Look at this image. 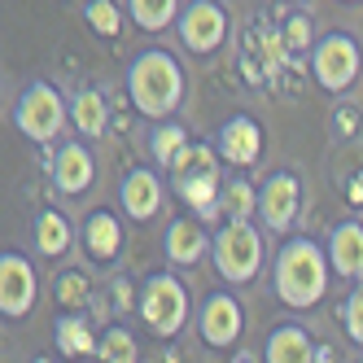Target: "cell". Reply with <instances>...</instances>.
<instances>
[{"instance_id": "cell-1", "label": "cell", "mask_w": 363, "mask_h": 363, "mask_svg": "<svg viewBox=\"0 0 363 363\" xmlns=\"http://www.w3.org/2000/svg\"><path fill=\"white\" fill-rule=\"evenodd\" d=\"M328 280L333 263L311 237H289L272 258V289L289 311H311L328 294Z\"/></svg>"}, {"instance_id": "cell-2", "label": "cell", "mask_w": 363, "mask_h": 363, "mask_svg": "<svg viewBox=\"0 0 363 363\" xmlns=\"http://www.w3.org/2000/svg\"><path fill=\"white\" fill-rule=\"evenodd\" d=\"M127 96H132L136 114L167 123L179 101H184V66L167 48H145V53L127 66Z\"/></svg>"}, {"instance_id": "cell-3", "label": "cell", "mask_w": 363, "mask_h": 363, "mask_svg": "<svg viewBox=\"0 0 363 363\" xmlns=\"http://www.w3.org/2000/svg\"><path fill=\"white\" fill-rule=\"evenodd\" d=\"M219 149L215 145H201L193 140L179 158L171 162V193L189 206V211L201 219V223H211L219 219V193H223V179H219Z\"/></svg>"}, {"instance_id": "cell-4", "label": "cell", "mask_w": 363, "mask_h": 363, "mask_svg": "<svg viewBox=\"0 0 363 363\" xmlns=\"http://www.w3.org/2000/svg\"><path fill=\"white\" fill-rule=\"evenodd\" d=\"M136 315L145 320L149 337L158 342H171V337L184 333L189 315H193V298H189V284L179 280L175 272H149L140 280V294H136Z\"/></svg>"}, {"instance_id": "cell-5", "label": "cell", "mask_w": 363, "mask_h": 363, "mask_svg": "<svg viewBox=\"0 0 363 363\" xmlns=\"http://www.w3.org/2000/svg\"><path fill=\"white\" fill-rule=\"evenodd\" d=\"M211 263L219 272L223 284H250L258 280L267 263V241L254 223H223L215 232V245H211Z\"/></svg>"}, {"instance_id": "cell-6", "label": "cell", "mask_w": 363, "mask_h": 363, "mask_svg": "<svg viewBox=\"0 0 363 363\" xmlns=\"http://www.w3.org/2000/svg\"><path fill=\"white\" fill-rule=\"evenodd\" d=\"M13 123H18V132L27 140L53 145L70 127V101L53 84H31L27 92L18 96V106H13Z\"/></svg>"}, {"instance_id": "cell-7", "label": "cell", "mask_w": 363, "mask_h": 363, "mask_svg": "<svg viewBox=\"0 0 363 363\" xmlns=\"http://www.w3.org/2000/svg\"><path fill=\"white\" fill-rule=\"evenodd\" d=\"M363 70V53H359V40L346 35V31H328L320 35V44L311 48V74L315 84L333 96H342Z\"/></svg>"}, {"instance_id": "cell-8", "label": "cell", "mask_w": 363, "mask_h": 363, "mask_svg": "<svg viewBox=\"0 0 363 363\" xmlns=\"http://www.w3.org/2000/svg\"><path fill=\"white\" fill-rule=\"evenodd\" d=\"M228 9L223 0H189L184 13H179L175 31H179V44L189 48V53L206 57V53H219L223 40H228Z\"/></svg>"}, {"instance_id": "cell-9", "label": "cell", "mask_w": 363, "mask_h": 363, "mask_svg": "<svg viewBox=\"0 0 363 363\" xmlns=\"http://www.w3.org/2000/svg\"><path fill=\"white\" fill-rule=\"evenodd\" d=\"M35 294H40V276H35V263L18 250H5L0 254V315L5 320H27L31 306H35Z\"/></svg>"}, {"instance_id": "cell-10", "label": "cell", "mask_w": 363, "mask_h": 363, "mask_svg": "<svg viewBox=\"0 0 363 363\" xmlns=\"http://www.w3.org/2000/svg\"><path fill=\"white\" fill-rule=\"evenodd\" d=\"M302 215V179L294 171H272L258 184V219L267 232H289Z\"/></svg>"}, {"instance_id": "cell-11", "label": "cell", "mask_w": 363, "mask_h": 363, "mask_svg": "<svg viewBox=\"0 0 363 363\" xmlns=\"http://www.w3.org/2000/svg\"><path fill=\"white\" fill-rule=\"evenodd\" d=\"M197 333L211 350H232L245 333V311L232 294H211L197 311Z\"/></svg>"}, {"instance_id": "cell-12", "label": "cell", "mask_w": 363, "mask_h": 363, "mask_svg": "<svg viewBox=\"0 0 363 363\" xmlns=\"http://www.w3.org/2000/svg\"><path fill=\"white\" fill-rule=\"evenodd\" d=\"M215 149H219L223 167L250 171L258 158H263V127H258V118H250V114H232V118L219 127Z\"/></svg>"}, {"instance_id": "cell-13", "label": "cell", "mask_w": 363, "mask_h": 363, "mask_svg": "<svg viewBox=\"0 0 363 363\" xmlns=\"http://www.w3.org/2000/svg\"><path fill=\"white\" fill-rule=\"evenodd\" d=\"M53 189L62 193V197H84L92 184H96V158H92V149H88V140H66L57 153H53Z\"/></svg>"}, {"instance_id": "cell-14", "label": "cell", "mask_w": 363, "mask_h": 363, "mask_svg": "<svg viewBox=\"0 0 363 363\" xmlns=\"http://www.w3.org/2000/svg\"><path fill=\"white\" fill-rule=\"evenodd\" d=\"M162 201H167V189H162V175H158V171L136 167V171L123 175V184H118V206H123L127 219L149 223L153 215L162 211Z\"/></svg>"}, {"instance_id": "cell-15", "label": "cell", "mask_w": 363, "mask_h": 363, "mask_svg": "<svg viewBox=\"0 0 363 363\" xmlns=\"http://www.w3.org/2000/svg\"><path fill=\"white\" fill-rule=\"evenodd\" d=\"M215 237L206 232V223L197 215H179L167 223V237H162V254H167V263L171 267H193L201 263L206 254H211Z\"/></svg>"}, {"instance_id": "cell-16", "label": "cell", "mask_w": 363, "mask_h": 363, "mask_svg": "<svg viewBox=\"0 0 363 363\" xmlns=\"http://www.w3.org/2000/svg\"><path fill=\"white\" fill-rule=\"evenodd\" d=\"M53 346H57L62 359L84 363V359H96L101 337L92 333V320L84 315V311H62L57 324H53Z\"/></svg>"}, {"instance_id": "cell-17", "label": "cell", "mask_w": 363, "mask_h": 363, "mask_svg": "<svg viewBox=\"0 0 363 363\" xmlns=\"http://www.w3.org/2000/svg\"><path fill=\"white\" fill-rule=\"evenodd\" d=\"M328 263H333V276L363 280V223L359 219H346L328 232Z\"/></svg>"}, {"instance_id": "cell-18", "label": "cell", "mask_w": 363, "mask_h": 363, "mask_svg": "<svg viewBox=\"0 0 363 363\" xmlns=\"http://www.w3.org/2000/svg\"><path fill=\"white\" fill-rule=\"evenodd\" d=\"M79 241L92 263H114L123 254V219L114 211H92L79 228Z\"/></svg>"}, {"instance_id": "cell-19", "label": "cell", "mask_w": 363, "mask_h": 363, "mask_svg": "<svg viewBox=\"0 0 363 363\" xmlns=\"http://www.w3.org/2000/svg\"><path fill=\"white\" fill-rule=\"evenodd\" d=\"M263 363H320V350L302 324H280L263 346Z\"/></svg>"}, {"instance_id": "cell-20", "label": "cell", "mask_w": 363, "mask_h": 363, "mask_svg": "<svg viewBox=\"0 0 363 363\" xmlns=\"http://www.w3.org/2000/svg\"><path fill=\"white\" fill-rule=\"evenodd\" d=\"M70 127L79 132V140H101L110 132V106L101 88H79L70 96Z\"/></svg>"}, {"instance_id": "cell-21", "label": "cell", "mask_w": 363, "mask_h": 363, "mask_svg": "<svg viewBox=\"0 0 363 363\" xmlns=\"http://www.w3.org/2000/svg\"><path fill=\"white\" fill-rule=\"evenodd\" d=\"M74 245V223L62 211H40L35 215V250L44 258H66Z\"/></svg>"}, {"instance_id": "cell-22", "label": "cell", "mask_w": 363, "mask_h": 363, "mask_svg": "<svg viewBox=\"0 0 363 363\" xmlns=\"http://www.w3.org/2000/svg\"><path fill=\"white\" fill-rule=\"evenodd\" d=\"M219 215H223L228 223H250V219L258 215V189L250 184V179H241V175L223 179V193H219Z\"/></svg>"}, {"instance_id": "cell-23", "label": "cell", "mask_w": 363, "mask_h": 363, "mask_svg": "<svg viewBox=\"0 0 363 363\" xmlns=\"http://www.w3.org/2000/svg\"><path fill=\"white\" fill-rule=\"evenodd\" d=\"M189 145H193L189 132H184L179 123H171V118L149 127V158H153V167H158V171H171V162H175Z\"/></svg>"}, {"instance_id": "cell-24", "label": "cell", "mask_w": 363, "mask_h": 363, "mask_svg": "<svg viewBox=\"0 0 363 363\" xmlns=\"http://www.w3.org/2000/svg\"><path fill=\"white\" fill-rule=\"evenodd\" d=\"M127 13H132V22L140 31L158 35L179 22V0H127Z\"/></svg>"}, {"instance_id": "cell-25", "label": "cell", "mask_w": 363, "mask_h": 363, "mask_svg": "<svg viewBox=\"0 0 363 363\" xmlns=\"http://www.w3.org/2000/svg\"><path fill=\"white\" fill-rule=\"evenodd\" d=\"M140 359V346H136V337L127 333V328H106L101 333V346H96V363H136Z\"/></svg>"}, {"instance_id": "cell-26", "label": "cell", "mask_w": 363, "mask_h": 363, "mask_svg": "<svg viewBox=\"0 0 363 363\" xmlns=\"http://www.w3.org/2000/svg\"><path fill=\"white\" fill-rule=\"evenodd\" d=\"M84 22H88L101 40H118V31H123V9L114 5V0H88V5H84Z\"/></svg>"}, {"instance_id": "cell-27", "label": "cell", "mask_w": 363, "mask_h": 363, "mask_svg": "<svg viewBox=\"0 0 363 363\" xmlns=\"http://www.w3.org/2000/svg\"><path fill=\"white\" fill-rule=\"evenodd\" d=\"M53 289H57L62 311H84V306H88V298H92V280H88L84 272H62Z\"/></svg>"}, {"instance_id": "cell-28", "label": "cell", "mask_w": 363, "mask_h": 363, "mask_svg": "<svg viewBox=\"0 0 363 363\" xmlns=\"http://www.w3.org/2000/svg\"><path fill=\"white\" fill-rule=\"evenodd\" d=\"M280 44H284V53H311V48L320 44L311 18L306 13H289V22H284V31H280Z\"/></svg>"}, {"instance_id": "cell-29", "label": "cell", "mask_w": 363, "mask_h": 363, "mask_svg": "<svg viewBox=\"0 0 363 363\" xmlns=\"http://www.w3.org/2000/svg\"><path fill=\"white\" fill-rule=\"evenodd\" d=\"M342 328L346 337L363 350V280H354V289L346 294V306H342Z\"/></svg>"}, {"instance_id": "cell-30", "label": "cell", "mask_w": 363, "mask_h": 363, "mask_svg": "<svg viewBox=\"0 0 363 363\" xmlns=\"http://www.w3.org/2000/svg\"><path fill=\"white\" fill-rule=\"evenodd\" d=\"M110 294H114V306H118V311H127V306H136V302H140V298H132V284H127L123 276L114 280V289H110Z\"/></svg>"}, {"instance_id": "cell-31", "label": "cell", "mask_w": 363, "mask_h": 363, "mask_svg": "<svg viewBox=\"0 0 363 363\" xmlns=\"http://www.w3.org/2000/svg\"><path fill=\"white\" fill-rule=\"evenodd\" d=\"M337 118H342V132L350 136V132H354V118H359V114H354V110H342V114H337Z\"/></svg>"}, {"instance_id": "cell-32", "label": "cell", "mask_w": 363, "mask_h": 363, "mask_svg": "<svg viewBox=\"0 0 363 363\" xmlns=\"http://www.w3.org/2000/svg\"><path fill=\"white\" fill-rule=\"evenodd\" d=\"M350 197H354V201H363V175H359V179H350Z\"/></svg>"}, {"instance_id": "cell-33", "label": "cell", "mask_w": 363, "mask_h": 363, "mask_svg": "<svg viewBox=\"0 0 363 363\" xmlns=\"http://www.w3.org/2000/svg\"><path fill=\"white\" fill-rule=\"evenodd\" d=\"M237 363H254V359H250V354H241V359H237Z\"/></svg>"}, {"instance_id": "cell-34", "label": "cell", "mask_w": 363, "mask_h": 363, "mask_svg": "<svg viewBox=\"0 0 363 363\" xmlns=\"http://www.w3.org/2000/svg\"><path fill=\"white\" fill-rule=\"evenodd\" d=\"M35 363H53V359H35Z\"/></svg>"}, {"instance_id": "cell-35", "label": "cell", "mask_w": 363, "mask_h": 363, "mask_svg": "<svg viewBox=\"0 0 363 363\" xmlns=\"http://www.w3.org/2000/svg\"><path fill=\"white\" fill-rule=\"evenodd\" d=\"M346 5H354V0H346Z\"/></svg>"}, {"instance_id": "cell-36", "label": "cell", "mask_w": 363, "mask_h": 363, "mask_svg": "<svg viewBox=\"0 0 363 363\" xmlns=\"http://www.w3.org/2000/svg\"><path fill=\"white\" fill-rule=\"evenodd\" d=\"M289 5H298V0H289Z\"/></svg>"}]
</instances>
